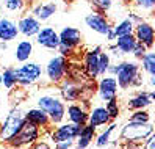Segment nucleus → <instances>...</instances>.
I'll use <instances>...</instances> for the list:
<instances>
[{"mask_svg":"<svg viewBox=\"0 0 155 149\" xmlns=\"http://www.w3.org/2000/svg\"><path fill=\"white\" fill-rule=\"evenodd\" d=\"M117 86L121 90H129L133 86H140L143 83L141 68L138 60H125L117 63V71L114 74Z\"/></svg>","mask_w":155,"mask_h":149,"instance_id":"obj_1","label":"nucleus"},{"mask_svg":"<svg viewBox=\"0 0 155 149\" xmlns=\"http://www.w3.org/2000/svg\"><path fill=\"white\" fill-rule=\"evenodd\" d=\"M25 123V111L19 107H14L0 123V143L8 144L10 140L19 132Z\"/></svg>","mask_w":155,"mask_h":149,"instance_id":"obj_2","label":"nucleus"},{"mask_svg":"<svg viewBox=\"0 0 155 149\" xmlns=\"http://www.w3.org/2000/svg\"><path fill=\"white\" fill-rule=\"evenodd\" d=\"M36 105L47 113L52 126H57L66 119V104L55 94H42L36 102Z\"/></svg>","mask_w":155,"mask_h":149,"instance_id":"obj_3","label":"nucleus"},{"mask_svg":"<svg viewBox=\"0 0 155 149\" xmlns=\"http://www.w3.org/2000/svg\"><path fill=\"white\" fill-rule=\"evenodd\" d=\"M150 134H153V126L152 123H132L129 121L127 124L122 126L119 137L121 140H124L125 143H130V144H140L143 143L146 138H147Z\"/></svg>","mask_w":155,"mask_h":149,"instance_id":"obj_4","label":"nucleus"},{"mask_svg":"<svg viewBox=\"0 0 155 149\" xmlns=\"http://www.w3.org/2000/svg\"><path fill=\"white\" fill-rule=\"evenodd\" d=\"M69 66H71V60H68L66 57H63V55H57V57H52L47 64H45V77L50 83H58L61 80H64L66 76L69 74Z\"/></svg>","mask_w":155,"mask_h":149,"instance_id":"obj_5","label":"nucleus"},{"mask_svg":"<svg viewBox=\"0 0 155 149\" xmlns=\"http://www.w3.org/2000/svg\"><path fill=\"white\" fill-rule=\"evenodd\" d=\"M39 137H41V129L25 121L21 130L10 140L8 146H11L13 149H25L30 147L36 140H39Z\"/></svg>","mask_w":155,"mask_h":149,"instance_id":"obj_6","label":"nucleus"},{"mask_svg":"<svg viewBox=\"0 0 155 149\" xmlns=\"http://www.w3.org/2000/svg\"><path fill=\"white\" fill-rule=\"evenodd\" d=\"M17 72V85L21 86H31L42 79V68L39 63L27 60L19 68H16Z\"/></svg>","mask_w":155,"mask_h":149,"instance_id":"obj_7","label":"nucleus"},{"mask_svg":"<svg viewBox=\"0 0 155 149\" xmlns=\"http://www.w3.org/2000/svg\"><path fill=\"white\" fill-rule=\"evenodd\" d=\"M80 132V126L72 124V123H60L57 127L50 132L52 143H60V141H74Z\"/></svg>","mask_w":155,"mask_h":149,"instance_id":"obj_8","label":"nucleus"},{"mask_svg":"<svg viewBox=\"0 0 155 149\" xmlns=\"http://www.w3.org/2000/svg\"><path fill=\"white\" fill-rule=\"evenodd\" d=\"M60 94L63 100L68 102H77L81 99L83 96V90H81V85L78 82L72 80L71 77H66L64 80H61L60 83Z\"/></svg>","mask_w":155,"mask_h":149,"instance_id":"obj_9","label":"nucleus"},{"mask_svg":"<svg viewBox=\"0 0 155 149\" xmlns=\"http://www.w3.org/2000/svg\"><path fill=\"white\" fill-rule=\"evenodd\" d=\"M117 82H116V77L114 76H110V74H105L102 76V79L99 80L97 83V94H99V99L100 100H110L113 97L117 96Z\"/></svg>","mask_w":155,"mask_h":149,"instance_id":"obj_10","label":"nucleus"},{"mask_svg":"<svg viewBox=\"0 0 155 149\" xmlns=\"http://www.w3.org/2000/svg\"><path fill=\"white\" fill-rule=\"evenodd\" d=\"M133 36L138 42L144 44L149 50H152L153 42H155V32H153V25L150 22L144 19L143 22L136 24L133 29Z\"/></svg>","mask_w":155,"mask_h":149,"instance_id":"obj_11","label":"nucleus"},{"mask_svg":"<svg viewBox=\"0 0 155 149\" xmlns=\"http://www.w3.org/2000/svg\"><path fill=\"white\" fill-rule=\"evenodd\" d=\"M85 24H86V27L89 30H93V32L102 35V36H105L107 32L113 27L110 19H108L107 16H104V13H97V11L89 13L85 17Z\"/></svg>","mask_w":155,"mask_h":149,"instance_id":"obj_12","label":"nucleus"},{"mask_svg":"<svg viewBox=\"0 0 155 149\" xmlns=\"http://www.w3.org/2000/svg\"><path fill=\"white\" fill-rule=\"evenodd\" d=\"M57 11H58V3L55 0H39L38 3H35L31 6L30 13L42 24L45 21H49Z\"/></svg>","mask_w":155,"mask_h":149,"instance_id":"obj_13","label":"nucleus"},{"mask_svg":"<svg viewBox=\"0 0 155 149\" xmlns=\"http://www.w3.org/2000/svg\"><path fill=\"white\" fill-rule=\"evenodd\" d=\"M17 24V30L19 35H24L25 38H35L36 33L41 29V22L36 19L31 13H25L24 16H21V19L16 22Z\"/></svg>","mask_w":155,"mask_h":149,"instance_id":"obj_14","label":"nucleus"},{"mask_svg":"<svg viewBox=\"0 0 155 149\" xmlns=\"http://www.w3.org/2000/svg\"><path fill=\"white\" fill-rule=\"evenodd\" d=\"M35 38H36V42H38L41 47L49 49V50H57L58 44H60L58 32L55 29H52V27H41Z\"/></svg>","mask_w":155,"mask_h":149,"instance_id":"obj_15","label":"nucleus"},{"mask_svg":"<svg viewBox=\"0 0 155 149\" xmlns=\"http://www.w3.org/2000/svg\"><path fill=\"white\" fill-rule=\"evenodd\" d=\"M102 52V47L100 46H96V47L89 49L85 52L83 57V71L85 76L89 77L91 80H94L99 77V71H97V61H99V53Z\"/></svg>","mask_w":155,"mask_h":149,"instance_id":"obj_16","label":"nucleus"},{"mask_svg":"<svg viewBox=\"0 0 155 149\" xmlns=\"http://www.w3.org/2000/svg\"><path fill=\"white\" fill-rule=\"evenodd\" d=\"M153 100H155V91L153 90H150V91L141 90L127 100V108L130 111L141 110V108H149L153 104Z\"/></svg>","mask_w":155,"mask_h":149,"instance_id":"obj_17","label":"nucleus"},{"mask_svg":"<svg viewBox=\"0 0 155 149\" xmlns=\"http://www.w3.org/2000/svg\"><path fill=\"white\" fill-rule=\"evenodd\" d=\"M110 123H111V118H110V115H108L105 105H96L91 110H88V123L86 124L93 126L94 129L105 127Z\"/></svg>","mask_w":155,"mask_h":149,"instance_id":"obj_18","label":"nucleus"},{"mask_svg":"<svg viewBox=\"0 0 155 149\" xmlns=\"http://www.w3.org/2000/svg\"><path fill=\"white\" fill-rule=\"evenodd\" d=\"M58 38H60V44H64L72 49L80 47L81 42H83V35L75 27H64L58 33Z\"/></svg>","mask_w":155,"mask_h":149,"instance_id":"obj_19","label":"nucleus"},{"mask_svg":"<svg viewBox=\"0 0 155 149\" xmlns=\"http://www.w3.org/2000/svg\"><path fill=\"white\" fill-rule=\"evenodd\" d=\"M66 118L69 123L81 127L88 123V108H85L81 104H77V102H71L66 107Z\"/></svg>","mask_w":155,"mask_h":149,"instance_id":"obj_20","label":"nucleus"},{"mask_svg":"<svg viewBox=\"0 0 155 149\" xmlns=\"http://www.w3.org/2000/svg\"><path fill=\"white\" fill-rule=\"evenodd\" d=\"M25 121H27V123H30V124H33V126H36V127H39V129H49L52 126L50 118L39 107L27 110L25 111Z\"/></svg>","mask_w":155,"mask_h":149,"instance_id":"obj_21","label":"nucleus"},{"mask_svg":"<svg viewBox=\"0 0 155 149\" xmlns=\"http://www.w3.org/2000/svg\"><path fill=\"white\" fill-rule=\"evenodd\" d=\"M19 30H17L16 21L10 17H0V41L2 42H11L17 38Z\"/></svg>","mask_w":155,"mask_h":149,"instance_id":"obj_22","label":"nucleus"},{"mask_svg":"<svg viewBox=\"0 0 155 149\" xmlns=\"http://www.w3.org/2000/svg\"><path fill=\"white\" fill-rule=\"evenodd\" d=\"M96 130L97 129H94L93 126H89V124L81 126L77 138L74 140V141H75V147L77 149H88L91 146V143L94 141V138H96Z\"/></svg>","mask_w":155,"mask_h":149,"instance_id":"obj_23","label":"nucleus"},{"mask_svg":"<svg viewBox=\"0 0 155 149\" xmlns=\"http://www.w3.org/2000/svg\"><path fill=\"white\" fill-rule=\"evenodd\" d=\"M116 129H117V124L113 121V123L107 124V129L102 130V132H100L99 135L96 134V138H94V144H96V147L104 149V147H108V146H110V143H111V137H113V134L116 132Z\"/></svg>","mask_w":155,"mask_h":149,"instance_id":"obj_24","label":"nucleus"},{"mask_svg":"<svg viewBox=\"0 0 155 149\" xmlns=\"http://www.w3.org/2000/svg\"><path fill=\"white\" fill-rule=\"evenodd\" d=\"M31 55H33V42L28 38L17 42L16 49H14V58H16V61L24 63L27 60H30Z\"/></svg>","mask_w":155,"mask_h":149,"instance_id":"obj_25","label":"nucleus"},{"mask_svg":"<svg viewBox=\"0 0 155 149\" xmlns=\"http://www.w3.org/2000/svg\"><path fill=\"white\" fill-rule=\"evenodd\" d=\"M135 44H136V39H135L133 33L132 35L117 36V38L114 39V46H116V49L119 50L121 55H130L133 47H135Z\"/></svg>","mask_w":155,"mask_h":149,"instance_id":"obj_26","label":"nucleus"},{"mask_svg":"<svg viewBox=\"0 0 155 149\" xmlns=\"http://www.w3.org/2000/svg\"><path fill=\"white\" fill-rule=\"evenodd\" d=\"M140 68L141 71H144L147 74V77H152L155 76V52L152 50H147L140 60Z\"/></svg>","mask_w":155,"mask_h":149,"instance_id":"obj_27","label":"nucleus"},{"mask_svg":"<svg viewBox=\"0 0 155 149\" xmlns=\"http://www.w3.org/2000/svg\"><path fill=\"white\" fill-rule=\"evenodd\" d=\"M2 85L6 90H14L17 86V72L14 66H8L2 71Z\"/></svg>","mask_w":155,"mask_h":149,"instance_id":"obj_28","label":"nucleus"},{"mask_svg":"<svg viewBox=\"0 0 155 149\" xmlns=\"http://www.w3.org/2000/svg\"><path fill=\"white\" fill-rule=\"evenodd\" d=\"M133 29H135V24L129 19V17H125V19L119 21L116 25H113V32L117 36H124V35H132L133 33Z\"/></svg>","mask_w":155,"mask_h":149,"instance_id":"obj_29","label":"nucleus"},{"mask_svg":"<svg viewBox=\"0 0 155 149\" xmlns=\"http://www.w3.org/2000/svg\"><path fill=\"white\" fill-rule=\"evenodd\" d=\"M3 10L8 13H22L27 8L25 0H2Z\"/></svg>","mask_w":155,"mask_h":149,"instance_id":"obj_30","label":"nucleus"},{"mask_svg":"<svg viewBox=\"0 0 155 149\" xmlns=\"http://www.w3.org/2000/svg\"><path fill=\"white\" fill-rule=\"evenodd\" d=\"M111 64V55L102 50L99 53V61H97V71H99V77L100 76H105L107 71H108V66Z\"/></svg>","mask_w":155,"mask_h":149,"instance_id":"obj_31","label":"nucleus"},{"mask_svg":"<svg viewBox=\"0 0 155 149\" xmlns=\"http://www.w3.org/2000/svg\"><path fill=\"white\" fill-rule=\"evenodd\" d=\"M129 121L132 123H140V124H144V123H150V111L147 108H141V110H133L130 113V118Z\"/></svg>","mask_w":155,"mask_h":149,"instance_id":"obj_32","label":"nucleus"},{"mask_svg":"<svg viewBox=\"0 0 155 149\" xmlns=\"http://www.w3.org/2000/svg\"><path fill=\"white\" fill-rule=\"evenodd\" d=\"M105 108L108 111V115H110L111 121L117 119L119 118V113H121V107H119V102H117V96L110 99V100H107L105 102Z\"/></svg>","mask_w":155,"mask_h":149,"instance_id":"obj_33","label":"nucleus"},{"mask_svg":"<svg viewBox=\"0 0 155 149\" xmlns=\"http://www.w3.org/2000/svg\"><path fill=\"white\" fill-rule=\"evenodd\" d=\"M133 6H135L140 13H147V14H150V13L153 11L155 0H133Z\"/></svg>","mask_w":155,"mask_h":149,"instance_id":"obj_34","label":"nucleus"},{"mask_svg":"<svg viewBox=\"0 0 155 149\" xmlns=\"http://www.w3.org/2000/svg\"><path fill=\"white\" fill-rule=\"evenodd\" d=\"M91 3L96 6L97 13H108L113 6V0H91Z\"/></svg>","mask_w":155,"mask_h":149,"instance_id":"obj_35","label":"nucleus"},{"mask_svg":"<svg viewBox=\"0 0 155 149\" xmlns=\"http://www.w3.org/2000/svg\"><path fill=\"white\" fill-rule=\"evenodd\" d=\"M147 50H149V49L146 47L144 44H141V42L136 41L135 47H133V50H132V55L135 57V60H141V57H143V55H144L146 52H147Z\"/></svg>","mask_w":155,"mask_h":149,"instance_id":"obj_36","label":"nucleus"},{"mask_svg":"<svg viewBox=\"0 0 155 149\" xmlns=\"http://www.w3.org/2000/svg\"><path fill=\"white\" fill-rule=\"evenodd\" d=\"M57 50L60 52V55H63V57H66L68 60H71L72 57L75 55V49H72V47H68V46L64 44H58V47Z\"/></svg>","mask_w":155,"mask_h":149,"instance_id":"obj_37","label":"nucleus"},{"mask_svg":"<svg viewBox=\"0 0 155 149\" xmlns=\"http://www.w3.org/2000/svg\"><path fill=\"white\" fill-rule=\"evenodd\" d=\"M143 149H155V134H150L143 141Z\"/></svg>","mask_w":155,"mask_h":149,"instance_id":"obj_38","label":"nucleus"},{"mask_svg":"<svg viewBox=\"0 0 155 149\" xmlns=\"http://www.w3.org/2000/svg\"><path fill=\"white\" fill-rule=\"evenodd\" d=\"M28 149H52V147H50V144L45 141V140H36Z\"/></svg>","mask_w":155,"mask_h":149,"instance_id":"obj_39","label":"nucleus"},{"mask_svg":"<svg viewBox=\"0 0 155 149\" xmlns=\"http://www.w3.org/2000/svg\"><path fill=\"white\" fill-rule=\"evenodd\" d=\"M127 17H129V19H130V21H132L135 25L144 21V16H141L140 13H135V11H133V13H129V16H127Z\"/></svg>","mask_w":155,"mask_h":149,"instance_id":"obj_40","label":"nucleus"},{"mask_svg":"<svg viewBox=\"0 0 155 149\" xmlns=\"http://www.w3.org/2000/svg\"><path fill=\"white\" fill-rule=\"evenodd\" d=\"M53 149H71L74 146V141H60V143H53Z\"/></svg>","mask_w":155,"mask_h":149,"instance_id":"obj_41","label":"nucleus"},{"mask_svg":"<svg viewBox=\"0 0 155 149\" xmlns=\"http://www.w3.org/2000/svg\"><path fill=\"white\" fill-rule=\"evenodd\" d=\"M105 38H107L108 41H110V42H114V39H116V35H114V32H113V27H111V29H110V30L107 32Z\"/></svg>","mask_w":155,"mask_h":149,"instance_id":"obj_42","label":"nucleus"},{"mask_svg":"<svg viewBox=\"0 0 155 149\" xmlns=\"http://www.w3.org/2000/svg\"><path fill=\"white\" fill-rule=\"evenodd\" d=\"M2 105L3 104H2V97H0V116H2Z\"/></svg>","mask_w":155,"mask_h":149,"instance_id":"obj_43","label":"nucleus"},{"mask_svg":"<svg viewBox=\"0 0 155 149\" xmlns=\"http://www.w3.org/2000/svg\"><path fill=\"white\" fill-rule=\"evenodd\" d=\"M0 86H2V71H0Z\"/></svg>","mask_w":155,"mask_h":149,"instance_id":"obj_44","label":"nucleus"},{"mask_svg":"<svg viewBox=\"0 0 155 149\" xmlns=\"http://www.w3.org/2000/svg\"><path fill=\"white\" fill-rule=\"evenodd\" d=\"M25 2H30V3H33V2H36V0H25Z\"/></svg>","mask_w":155,"mask_h":149,"instance_id":"obj_45","label":"nucleus"},{"mask_svg":"<svg viewBox=\"0 0 155 149\" xmlns=\"http://www.w3.org/2000/svg\"><path fill=\"white\" fill-rule=\"evenodd\" d=\"M68 2H72V0H68Z\"/></svg>","mask_w":155,"mask_h":149,"instance_id":"obj_46","label":"nucleus"},{"mask_svg":"<svg viewBox=\"0 0 155 149\" xmlns=\"http://www.w3.org/2000/svg\"><path fill=\"white\" fill-rule=\"evenodd\" d=\"M135 149H140V147H135Z\"/></svg>","mask_w":155,"mask_h":149,"instance_id":"obj_47","label":"nucleus"}]
</instances>
